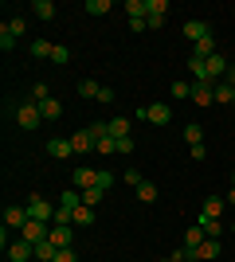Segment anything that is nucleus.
Listing matches in <instances>:
<instances>
[{"instance_id": "nucleus-6", "label": "nucleus", "mask_w": 235, "mask_h": 262, "mask_svg": "<svg viewBox=\"0 0 235 262\" xmlns=\"http://www.w3.org/2000/svg\"><path fill=\"white\" fill-rule=\"evenodd\" d=\"M71 149H75V153H94L98 141H94V133H90V129H78V133H71Z\"/></svg>"}, {"instance_id": "nucleus-3", "label": "nucleus", "mask_w": 235, "mask_h": 262, "mask_svg": "<svg viewBox=\"0 0 235 262\" xmlns=\"http://www.w3.org/2000/svg\"><path fill=\"white\" fill-rule=\"evenodd\" d=\"M24 223H28V208H24V204H8V208H4V227L24 231Z\"/></svg>"}, {"instance_id": "nucleus-17", "label": "nucleus", "mask_w": 235, "mask_h": 262, "mask_svg": "<svg viewBox=\"0 0 235 262\" xmlns=\"http://www.w3.org/2000/svg\"><path fill=\"white\" fill-rule=\"evenodd\" d=\"M200 258H220V239H204V247L196 251V262Z\"/></svg>"}, {"instance_id": "nucleus-7", "label": "nucleus", "mask_w": 235, "mask_h": 262, "mask_svg": "<svg viewBox=\"0 0 235 262\" xmlns=\"http://www.w3.org/2000/svg\"><path fill=\"white\" fill-rule=\"evenodd\" d=\"M8 258L12 262H28V258H35V247L24 243V239H16V243H8Z\"/></svg>"}, {"instance_id": "nucleus-42", "label": "nucleus", "mask_w": 235, "mask_h": 262, "mask_svg": "<svg viewBox=\"0 0 235 262\" xmlns=\"http://www.w3.org/2000/svg\"><path fill=\"white\" fill-rule=\"evenodd\" d=\"M231 188H235V172H231Z\"/></svg>"}, {"instance_id": "nucleus-14", "label": "nucleus", "mask_w": 235, "mask_h": 262, "mask_svg": "<svg viewBox=\"0 0 235 262\" xmlns=\"http://www.w3.org/2000/svg\"><path fill=\"white\" fill-rule=\"evenodd\" d=\"M94 176H98V168H75V188L82 192V188H94Z\"/></svg>"}, {"instance_id": "nucleus-40", "label": "nucleus", "mask_w": 235, "mask_h": 262, "mask_svg": "<svg viewBox=\"0 0 235 262\" xmlns=\"http://www.w3.org/2000/svg\"><path fill=\"white\" fill-rule=\"evenodd\" d=\"M188 149H192V161H204V157H208V149H204V141H200V145H188Z\"/></svg>"}, {"instance_id": "nucleus-8", "label": "nucleus", "mask_w": 235, "mask_h": 262, "mask_svg": "<svg viewBox=\"0 0 235 262\" xmlns=\"http://www.w3.org/2000/svg\"><path fill=\"white\" fill-rule=\"evenodd\" d=\"M75 149H71V137H51L47 141V157H55V161H63V157H71Z\"/></svg>"}, {"instance_id": "nucleus-23", "label": "nucleus", "mask_w": 235, "mask_h": 262, "mask_svg": "<svg viewBox=\"0 0 235 262\" xmlns=\"http://www.w3.org/2000/svg\"><path fill=\"white\" fill-rule=\"evenodd\" d=\"M102 196H106L102 188H82V204H87V208H98V204H102Z\"/></svg>"}, {"instance_id": "nucleus-19", "label": "nucleus", "mask_w": 235, "mask_h": 262, "mask_svg": "<svg viewBox=\"0 0 235 262\" xmlns=\"http://www.w3.org/2000/svg\"><path fill=\"white\" fill-rule=\"evenodd\" d=\"M227 102H235V90L227 82H216V106H227Z\"/></svg>"}, {"instance_id": "nucleus-30", "label": "nucleus", "mask_w": 235, "mask_h": 262, "mask_svg": "<svg viewBox=\"0 0 235 262\" xmlns=\"http://www.w3.org/2000/svg\"><path fill=\"white\" fill-rule=\"evenodd\" d=\"M87 12L90 16H106V12H110V0H87Z\"/></svg>"}, {"instance_id": "nucleus-21", "label": "nucleus", "mask_w": 235, "mask_h": 262, "mask_svg": "<svg viewBox=\"0 0 235 262\" xmlns=\"http://www.w3.org/2000/svg\"><path fill=\"white\" fill-rule=\"evenodd\" d=\"M137 200H141V204H153V200H157V184L141 180V184H137Z\"/></svg>"}, {"instance_id": "nucleus-16", "label": "nucleus", "mask_w": 235, "mask_h": 262, "mask_svg": "<svg viewBox=\"0 0 235 262\" xmlns=\"http://www.w3.org/2000/svg\"><path fill=\"white\" fill-rule=\"evenodd\" d=\"M55 254H59V247H55V243H51V239L35 247V258H39V262H55Z\"/></svg>"}, {"instance_id": "nucleus-12", "label": "nucleus", "mask_w": 235, "mask_h": 262, "mask_svg": "<svg viewBox=\"0 0 235 262\" xmlns=\"http://www.w3.org/2000/svg\"><path fill=\"white\" fill-rule=\"evenodd\" d=\"M106 125H110V137H114V141H122V137H130V129H134V125H130V118H110Z\"/></svg>"}, {"instance_id": "nucleus-33", "label": "nucleus", "mask_w": 235, "mask_h": 262, "mask_svg": "<svg viewBox=\"0 0 235 262\" xmlns=\"http://www.w3.org/2000/svg\"><path fill=\"white\" fill-rule=\"evenodd\" d=\"M0 47H4V51H12V47H16V35L8 32V24L0 28Z\"/></svg>"}, {"instance_id": "nucleus-45", "label": "nucleus", "mask_w": 235, "mask_h": 262, "mask_svg": "<svg viewBox=\"0 0 235 262\" xmlns=\"http://www.w3.org/2000/svg\"><path fill=\"white\" fill-rule=\"evenodd\" d=\"M231 90H235V86H231Z\"/></svg>"}, {"instance_id": "nucleus-18", "label": "nucleus", "mask_w": 235, "mask_h": 262, "mask_svg": "<svg viewBox=\"0 0 235 262\" xmlns=\"http://www.w3.org/2000/svg\"><path fill=\"white\" fill-rule=\"evenodd\" d=\"M39 110H44V121H55L59 114H63V102H55V98H47V102H39Z\"/></svg>"}, {"instance_id": "nucleus-5", "label": "nucleus", "mask_w": 235, "mask_h": 262, "mask_svg": "<svg viewBox=\"0 0 235 262\" xmlns=\"http://www.w3.org/2000/svg\"><path fill=\"white\" fill-rule=\"evenodd\" d=\"M145 121H153V125H168V121H173V106H165V102L145 106Z\"/></svg>"}, {"instance_id": "nucleus-44", "label": "nucleus", "mask_w": 235, "mask_h": 262, "mask_svg": "<svg viewBox=\"0 0 235 262\" xmlns=\"http://www.w3.org/2000/svg\"><path fill=\"white\" fill-rule=\"evenodd\" d=\"M231 235H235V223H231Z\"/></svg>"}, {"instance_id": "nucleus-2", "label": "nucleus", "mask_w": 235, "mask_h": 262, "mask_svg": "<svg viewBox=\"0 0 235 262\" xmlns=\"http://www.w3.org/2000/svg\"><path fill=\"white\" fill-rule=\"evenodd\" d=\"M28 219H39V223H55V211H59V204H47L44 196H28Z\"/></svg>"}, {"instance_id": "nucleus-4", "label": "nucleus", "mask_w": 235, "mask_h": 262, "mask_svg": "<svg viewBox=\"0 0 235 262\" xmlns=\"http://www.w3.org/2000/svg\"><path fill=\"white\" fill-rule=\"evenodd\" d=\"M192 102L196 106H216V82H192Z\"/></svg>"}, {"instance_id": "nucleus-1", "label": "nucleus", "mask_w": 235, "mask_h": 262, "mask_svg": "<svg viewBox=\"0 0 235 262\" xmlns=\"http://www.w3.org/2000/svg\"><path fill=\"white\" fill-rule=\"evenodd\" d=\"M39 121H44V110H39L35 98H28V102L16 106V125H20V129H39Z\"/></svg>"}, {"instance_id": "nucleus-41", "label": "nucleus", "mask_w": 235, "mask_h": 262, "mask_svg": "<svg viewBox=\"0 0 235 262\" xmlns=\"http://www.w3.org/2000/svg\"><path fill=\"white\" fill-rule=\"evenodd\" d=\"M227 204H231V211H235V188H231V192H227Z\"/></svg>"}, {"instance_id": "nucleus-26", "label": "nucleus", "mask_w": 235, "mask_h": 262, "mask_svg": "<svg viewBox=\"0 0 235 262\" xmlns=\"http://www.w3.org/2000/svg\"><path fill=\"white\" fill-rule=\"evenodd\" d=\"M184 141H188V145H200V141H204V129L196 125V121H192V125H184Z\"/></svg>"}, {"instance_id": "nucleus-20", "label": "nucleus", "mask_w": 235, "mask_h": 262, "mask_svg": "<svg viewBox=\"0 0 235 262\" xmlns=\"http://www.w3.org/2000/svg\"><path fill=\"white\" fill-rule=\"evenodd\" d=\"M51 51H55V43H51V39H35V43H32V55H35V59H51Z\"/></svg>"}, {"instance_id": "nucleus-37", "label": "nucleus", "mask_w": 235, "mask_h": 262, "mask_svg": "<svg viewBox=\"0 0 235 262\" xmlns=\"http://www.w3.org/2000/svg\"><path fill=\"white\" fill-rule=\"evenodd\" d=\"M55 262H78V254H75V247H67V251H59V254H55Z\"/></svg>"}, {"instance_id": "nucleus-15", "label": "nucleus", "mask_w": 235, "mask_h": 262, "mask_svg": "<svg viewBox=\"0 0 235 262\" xmlns=\"http://www.w3.org/2000/svg\"><path fill=\"white\" fill-rule=\"evenodd\" d=\"M32 12H35V16H39V20H55V4H51V0H35V4H32Z\"/></svg>"}, {"instance_id": "nucleus-43", "label": "nucleus", "mask_w": 235, "mask_h": 262, "mask_svg": "<svg viewBox=\"0 0 235 262\" xmlns=\"http://www.w3.org/2000/svg\"><path fill=\"white\" fill-rule=\"evenodd\" d=\"M161 262H173V258H161Z\"/></svg>"}, {"instance_id": "nucleus-27", "label": "nucleus", "mask_w": 235, "mask_h": 262, "mask_svg": "<svg viewBox=\"0 0 235 262\" xmlns=\"http://www.w3.org/2000/svg\"><path fill=\"white\" fill-rule=\"evenodd\" d=\"M8 32L16 35V39H20V35L28 32V20H24V16H8Z\"/></svg>"}, {"instance_id": "nucleus-35", "label": "nucleus", "mask_w": 235, "mask_h": 262, "mask_svg": "<svg viewBox=\"0 0 235 262\" xmlns=\"http://www.w3.org/2000/svg\"><path fill=\"white\" fill-rule=\"evenodd\" d=\"M32 98H35V102H47V98H51V90H47V82H35V86H32Z\"/></svg>"}, {"instance_id": "nucleus-28", "label": "nucleus", "mask_w": 235, "mask_h": 262, "mask_svg": "<svg viewBox=\"0 0 235 262\" xmlns=\"http://www.w3.org/2000/svg\"><path fill=\"white\" fill-rule=\"evenodd\" d=\"M94 188H102V192H110V188H114V172L98 168V176H94Z\"/></svg>"}, {"instance_id": "nucleus-39", "label": "nucleus", "mask_w": 235, "mask_h": 262, "mask_svg": "<svg viewBox=\"0 0 235 262\" xmlns=\"http://www.w3.org/2000/svg\"><path fill=\"white\" fill-rule=\"evenodd\" d=\"M94 102H98V106H106V102H114V90H110V86H102V90H98V98H94Z\"/></svg>"}, {"instance_id": "nucleus-24", "label": "nucleus", "mask_w": 235, "mask_h": 262, "mask_svg": "<svg viewBox=\"0 0 235 262\" xmlns=\"http://www.w3.org/2000/svg\"><path fill=\"white\" fill-rule=\"evenodd\" d=\"M90 223H94V208H87V204H82V208L75 211V227H90Z\"/></svg>"}, {"instance_id": "nucleus-31", "label": "nucleus", "mask_w": 235, "mask_h": 262, "mask_svg": "<svg viewBox=\"0 0 235 262\" xmlns=\"http://www.w3.org/2000/svg\"><path fill=\"white\" fill-rule=\"evenodd\" d=\"M94 153H102V157L118 153V141H114V137H98V149H94Z\"/></svg>"}, {"instance_id": "nucleus-11", "label": "nucleus", "mask_w": 235, "mask_h": 262, "mask_svg": "<svg viewBox=\"0 0 235 262\" xmlns=\"http://www.w3.org/2000/svg\"><path fill=\"white\" fill-rule=\"evenodd\" d=\"M184 35H188L192 43H200V39H208L212 32H208V24H204V20H188V24H184Z\"/></svg>"}, {"instance_id": "nucleus-25", "label": "nucleus", "mask_w": 235, "mask_h": 262, "mask_svg": "<svg viewBox=\"0 0 235 262\" xmlns=\"http://www.w3.org/2000/svg\"><path fill=\"white\" fill-rule=\"evenodd\" d=\"M51 63H55V67H67V63H71V47L55 43V51H51Z\"/></svg>"}, {"instance_id": "nucleus-38", "label": "nucleus", "mask_w": 235, "mask_h": 262, "mask_svg": "<svg viewBox=\"0 0 235 262\" xmlns=\"http://www.w3.org/2000/svg\"><path fill=\"white\" fill-rule=\"evenodd\" d=\"M118 153H122V157L134 153V137H122V141H118Z\"/></svg>"}, {"instance_id": "nucleus-36", "label": "nucleus", "mask_w": 235, "mask_h": 262, "mask_svg": "<svg viewBox=\"0 0 235 262\" xmlns=\"http://www.w3.org/2000/svg\"><path fill=\"white\" fill-rule=\"evenodd\" d=\"M90 133H94V141H98V137H110V125H106V121H94V125H87Z\"/></svg>"}, {"instance_id": "nucleus-29", "label": "nucleus", "mask_w": 235, "mask_h": 262, "mask_svg": "<svg viewBox=\"0 0 235 262\" xmlns=\"http://www.w3.org/2000/svg\"><path fill=\"white\" fill-rule=\"evenodd\" d=\"M192 55H200V59H208V55H216V39L212 35H208V39H200V43H196V51Z\"/></svg>"}, {"instance_id": "nucleus-34", "label": "nucleus", "mask_w": 235, "mask_h": 262, "mask_svg": "<svg viewBox=\"0 0 235 262\" xmlns=\"http://www.w3.org/2000/svg\"><path fill=\"white\" fill-rule=\"evenodd\" d=\"M122 180H125V184H130V188H137V184H141V180H145V176L137 172V168H125V172H122Z\"/></svg>"}, {"instance_id": "nucleus-9", "label": "nucleus", "mask_w": 235, "mask_h": 262, "mask_svg": "<svg viewBox=\"0 0 235 262\" xmlns=\"http://www.w3.org/2000/svg\"><path fill=\"white\" fill-rule=\"evenodd\" d=\"M196 227H200L208 239H220V235H224V223H220V219H212V215H196Z\"/></svg>"}, {"instance_id": "nucleus-22", "label": "nucleus", "mask_w": 235, "mask_h": 262, "mask_svg": "<svg viewBox=\"0 0 235 262\" xmlns=\"http://www.w3.org/2000/svg\"><path fill=\"white\" fill-rule=\"evenodd\" d=\"M98 82H94V78H82V82H78V98H98Z\"/></svg>"}, {"instance_id": "nucleus-10", "label": "nucleus", "mask_w": 235, "mask_h": 262, "mask_svg": "<svg viewBox=\"0 0 235 262\" xmlns=\"http://www.w3.org/2000/svg\"><path fill=\"white\" fill-rule=\"evenodd\" d=\"M51 243L59 251H67L71 247V223H51Z\"/></svg>"}, {"instance_id": "nucleus-32", "label": "nucleus", "mask_w": 235, "mask_h": 262, "mask_svg": "<svg viewBox=\"0 0 235 262\" xmlns=\"http://www.w3.org/2000/svg\"><path fill=\"white\" fill-rule=\"evenodd\" d=\"M173 98H177V102L192 98V82H173Z\"/></svg>"}, {"instance_id": "nucleus-13", "label": "nucleus", "mask_w": 235, "mask_h": 262, "mask_svg": "<svg viewBox=\"0 0 235 262\" xmlns=\"http://www.w3.org/2000/svg\"><path fill=\"white\" fill-rule=\"evenodd\" d=\"M224 208H227V200H220V196H208V200H204V208H200V215H212V219H220V215H224Z\"/></svg>"}]
</instances>
